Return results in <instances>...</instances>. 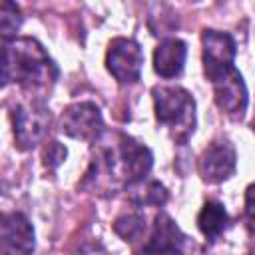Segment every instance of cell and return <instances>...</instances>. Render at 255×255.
Returning a JSON list of instances; mask_svg holds the SVG:
<instances>
[{"instance_id": "cell-15", "label": "cell", "mask_w": 255, "mask_h": 255, "mask_svg": "<svg viewBox=\"0 0 255 255\" xmlns=\"http://www.w3.org/2000/svg\"><path fill=\"white\" fill-rule=\"evenodd\" d=\"M114 231L124 239V241H137L145 233V221L141 215H122L114 221Z\"/></svg>"}, {"instance_id": "cell-2", "label": "cell", "mask_w": 255, "mask_h": 255, "mask_svg": "<svg viewBox=\"0 0 255 255\" xmlns=\"http://www.w3.org/2000/svg\"><path fill=\"white\" fill-rule=\"evenodd\" d=\"M153 108L159 124L171 129L177 141H185L195 129V100L179 86H155Z\"/></svg>"}, {"instance_id": "cell-14", "label": "cell", "mask_w": 255, "mask_h": 255, "mask_svg": "<svg viewBox=\"0 0 255 255\" xmlns=\"http://www.w3.org/2000/svg\"><path fill=\"white\" fill-rule=\"evenodd\" d=\"M133 191H131V201L135 205H163L167 201V189L159 183V181H139L133 183Z\"/></svg>"}, {"instance_id": "cell-5", "label": "cell", "mask_w": 255, "mask_h": 255, "mask_svg": "<svg viewBox=\"0 0 255 255\" xmlns=\"http://www.w3.org/2000/svg\"><path fill=\"white\" fill-rule=\"evenodd\" d=\"M203 70L205 76L215 82L229 70H233V60L237 54L235 40L227 32L219 30H203Z\"/></svg>"}, {"instance_id": "cell-12", "label": "cell", "mask_w": 255, "mask_h": 255, "mask_svg": "<svg viewBox=\"0 0 255 255\" xmlns=\"http://www.w3.org/2000/svg\"><path fill=\"white\" fill-rule=\"evenodd\" d=\"M187 56V46L179 38H165L153 52V70L161 78H175L181 74Z\"/></svg>"}, {"instance_id": "cell-19", "label": "cell", "mask_w": 255, "mask_h": 255, "mask_svg": "<svg viewBox=\"0 0 255 255\" xmlns=\"http://www.w3.org/2000/svg\"><path fill=\"white\" fill-rule=\"evenodd\" d=\"M76 255H108V251L104 249V245L100 241H90V243H84Z\"/></svg>"}, {"instance_id": "cell-18", "label": "cell", "mask_w": 255, "mask_h": 255, "mask_svg": "<svg viewBox=\"0 0 255 255\" xmlns=\"http://www.w3.org/2000/svg\"><path fill=\"white\" fill-rule=\"evenodd\" d=\"M245 213L251 223H255V183H251L245 191Z\"/></svg>"}, {"instance_id": "cell-3", "label": "cell", "mask_w": 255, "mask_h": 255, "mask_svg": "<svg viewBox=\"0 0 255 255\" xmlns=\"http://www.w3.org/2000/svg\"><path fill=\"white\" fill-rule=\"evenodd\" d=\"M104 159H106L108 171L112 175H114V171L118 167H122V175L128 179L129 185L143 181L145 175L151 169V163H153L151 151L143 143L135 141L129 135H120L118 149L116 151L114 149H106Z\"/></svg>"}, {"instance_id": "cell-9", "label": "cell", "mask_w": 255, "mask_h": 255, "mask_svg": "<svg viewBox=\"0 0 255 255\" xmlns=\"http://www.w3.org/2000/svg\"><path fill=\"white\" fill-rule=\"evenodd\" d=\"M185 235L167 213H157L151 237L135 255H183Z\"/></svg>"}, {"instance_id": "cell-1", "label": "cell", "mask_w": 255, "mask_h": 255, "mask_svg": "<svg viewBox=\"0 0 255 255\" xmlns=\"http://www.w3.org/2000/svg\"><path fill=\"white\" fill-rule=\"evenodd\" d=\"M58 76L56 64L46 50L32 38H14L4 42L2 50V82H18L22 86H44Z\"/></svg>"}, {"instance_id": "cell-13", "label": "cell", "mask_w": 255, "mask_h": 255, "mask_svg": "<svg viewBox=\"0 0 255 255\" xmlns=\"http://www.w3.org/2000/svg\"><path fill=\"white\" fill-rule=\"evenodd\" d=\"M227 223H229V215H227L225 207L217 201H207L197 215V225L209 241H213L217 235H221L225 231Z\"/></svg>"}, {"instance_id": "cell-4", "label": "cell", "mask_w": 255, "mask_h": 255, "mask_svg": "<svg viewBox=\"0 0 255 255\" xmlns=\"http://www.w3.org/2000/svg\"><path fill=\"white\" fill-rule=\"evenodd\" d=\"M106 66L120 84H133L139 80L143 66V52L135 40L116 38L110 42Z\"/></svg>"}, {"instance_id": "cell-8", "label": "cell", "mask_w": 255, "mask_h": 255, "mask_svg": "<svg viewBox=\"0 0 255 255\" xmlns=\"http://www.w3.org/2000/svg\"><path fill=\"white\" fill-rule=\"evenodd\" d=\"M237 155L227 139L211 141L199 157V175L207 183H221L235 173Z\"/></svg>"}, {"instance_id": "cell-11", "label": "cell", "mask_w": 255, "mask_h": 255, "mask_svg": "<svg viewBox=\"0 0 255 255\" xmlns=\"http://www.w3.org/2000/svg\"><path fill=\"white\" fill-rule=\"evenodd\" d=\"M211 84H213V92H215V104L219 106V110H223L231 118H241L243 112L247 110V102H249V94H247L243 76L233 68Z\"/></svg>"}, {"instance_id": "cell-6", "label": "cell", "mask_w": 255, "mask_h": 255, "mask_svg": "<svg viewBox=\"0 0 255 255\" xmlns=\"http://www.w3.org/2000/svg\"><path fill=\"white\" fill-rule=\"evenodd\" d=\"M12 122H14V137L18 147L30 149L46 135L50 126V112L38 102L20 104L14 108Z\"/></svg>"}, {"instance_id": "cell-10", "label": "cell", "mask_w": 255, "mask_h": 255, "mask_svg": "<svg viewBox=\"0 0 255 255\" xmlns=\"http://www.w3.org/2000/svg\"><path fill=\"white\" fill-rule=\"evenodd\" d=\"M0 249L2 255H32L34 227L26 215L14 211L6 213L0 223Z\"/></svg>"}, {"instance_id": "cell-17", "label": "cell", "mask_w": 255, "mask_h": 255, "mask_svg": "<svg viewBox=\"0 0 255 255\" xmlns=\"http://www.w3.org/2000/svg\"><path fill=\"white\" fill-rule=\"evenodd\" d=\"M68 155V149L60 143V141H50L48 147L44 149V165L46 167H58Z\"/></svg>"}, {"instance_id": "cell-7", "label": "cell", "mask_w": 255, "mask_h": 255, "mask_svg": "<svg viewBox=\"0 0 255 255\" xmlns=\"http://www.w3.org/2000/svg\"><path fill=\"white\" fill-rule=\"evenodd\" d=\"M60 126H62L60 129L66 135H70L74 139L92 141L104 129V120H102V112L96 104L78 102V104H72L64 110Z\"/></svg>"}, {"instance_id": "cell-16", "label": "cell", "mask_w": 255, "mask_h": 255, "mask_svg": "<svg viewBox=\"0 0 255 255\" xmlns=\"http://www.w3.org/2000/svg\"><path fill=\"white\" fill-rule=\"evenodd\" d=\"M22 24V16H20V8L12 2H2V8H0V30H2V36H4V42L16 34V30L20 28Z\"/></svg>"}]
</instances>
